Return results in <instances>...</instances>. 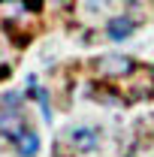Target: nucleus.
Instances as JSON below:
<instances>
[{
	"label": "nucleus",
	"mask_w": 154,
	"mask_h": 157,
	"mask_svg": "<svg viewBox=\"0 0 154 157\" xmlns=\"http://www.w3.org/2000/svg\"><path fill=\"white\" fill-rule=\"evenodd\" d=\"M0 109L24 112V91H3L0 94Z\"/></svg>",
	"instance_id": "nucleus-6"
},
{
	"label": "nucleus",
	"mask_w": 154,
	"mask_h": 157,
	"mask_svg": "<svg viewBox=\"0 0 154 157\" xmlns=\"http://www.w3.org/2000/svg\"><path fill=\"white\" fill-rule=\"evenodd\" d=\"M139 24L142 21L133 18L130 12H115V15H109V18L103 21V36L109 39V42H115V45H121V42H127V39L136 36Z\"/></svg>",
	"instance_id": "nucleus-3"
},
{
	"label": "nucleus",
	"mask_w": 154,
	"mask_h": 157,
	"mask_svg": "<svg viewBox=\"0 0 154 157\" xmlns=\"http://www.w3.org/2000/svg\"><path fill=\"white\" fill-rule=\"evenodd\" d=\"M12 148H15V154H18V157H37L39 148H42V136H39L33 127H27V130L12 142Z\"/></svg>",
	"instance_id": "nucleus-5"
},
{
	"label": "nucleus",
	"mask_w": 154,
	"mask_h": 157,
	"mask_svg": "<svg viewBox=\"0 0 154 157\" xmlns=\"http://www.w3.org/2000/svg\"><path fill=\"white\" fill-rule=\"evenodd\" d=\"M94 73L100 78H130L133 73H139V60L133 55H124V52H103L91 60Z\"/></svg>",
	"instance_id": "nucleus-1"
},
{
	"label": "nucleus",
	"mask_w": 154,
	"mask_h": 157,
	"mask_svg": "<svg viewBox=\"0 0 154 157\" xmlns=\"http://www.w3.org/2000/svg\"><path fill=\"white\" fill-rule=\"evenodd\" d=\"M148 76H151V82H154V63H148Z\"/></svg>",
	"instance_id": "nucleus-9"
},
{
	"label": "nucleus",
	"mask_w": 154,
	"mask_h": 157,
	"mask_svg": "<svg viewBox=\"0 0 154 157\" xmlns=\"http://www.w3.org/2000/svg\"><path fill=\"white\" fill-rule=\"evenodd\" d=\"M30 124H27V118L24 112H12V109H0V139H6L9 145L15 142V139L27 130Z\"/></svg>",
	"instance_id": "nucleus-4"
},
{
	"label": "nucleus",
	"mask_w": 154,
	"mask_h": 157,
	"mask_svg": "<svg viewBox=\"0 0 154 157\" xmlns=\"http://www.w3.org/2000/svg\"><path fill=\"white\" fill-rule=\"evenodd\" d=\"M76 0H45V6H52V9H70Z\"/></svg>",
	"instance_id": "nucleus-8"
},
{
	"label": "nucleus",
	"mask_w": 154,
	"mask_h": 157,
	"mask_svg": "<svg viewBox=\"0 0 154 157\" xmlns=\"http://www.w3.org/2000/svg\"><path fill=\"white\" fill-rule=\"evenodd\" d=\"M64 139L76 154H94L103 145V130L94 127V124H70L64 130Z\"/></svg>",
	"instance_id": "nucleus-2"
},
{
	"label": "nucleus",
	"mask_w": 154,
	"mask_h": 157,
	"mask_svg": "<svg viewBox=\"0 0 154 157\" xmlns=\"http://www.w3.org/2000/svg\"><path fill=\"white\" fill-rule=\"evenodd\" d=\"M76 6L88 15H100V12H106L112 6V0H76Z\"/></svg>",
	"instance_id": "nucleus-7"
}]
</instances>
